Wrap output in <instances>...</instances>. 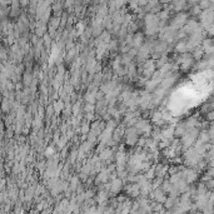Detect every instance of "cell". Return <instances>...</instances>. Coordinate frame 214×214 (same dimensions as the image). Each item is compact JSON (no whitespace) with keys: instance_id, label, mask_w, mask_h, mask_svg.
<instances>
[{"instance_id":"cell-1","label":"cell","mask_w":214,"mask_h":214,"mask_svg":"<svg viewBox=\"0 0 214 214\" xmlns=\"http://www.w3.org/2000/svg\"><path fill=\"white\" fill-rule=\"evenodd\" d=\"M153 197H154V199L158 202V203H163V202H165V197H164V194L160 192V188H158V189H155L154 190V193H153Z\"/></svg>"},{"instance_id":"cell-2","label":"cell","mask_w":214,"mask_h":214,"mask_svg":"<svg viewBox=\"0 0 214 214\" xmlns=\"http://www.w3.org/2000/svg\"><path fill=\"white\" fill-rule=\"evenodd\" d=\"M120 187H122V182L119 180V179H115V180H114L113 183L110 184V189H112L114 193H117V192L120 190Z\"/></svg>"},{"instance_id":"cell-3","label":"cell","mask_w":214,"mask_h":214,"mask_svg":"<svg viewBox=\"0 0 214 214\" xmlns=\"http://www.w3.org/2000/svg\"><path fill=\"white\" fill-rule=\"evenodd\" d=\"M165 214H171V213H169V212H168V213H165Z\"/></svg>"}]
</instances>
